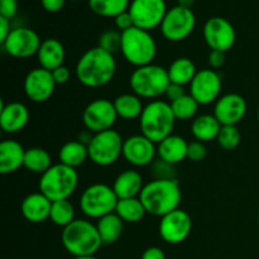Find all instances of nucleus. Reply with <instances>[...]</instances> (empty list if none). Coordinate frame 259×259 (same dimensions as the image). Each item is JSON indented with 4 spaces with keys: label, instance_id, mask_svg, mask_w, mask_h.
I'll use <instances>...</instances> for the list:
<instances>
[{
    "label": "nucleus",
    "instance_id": "24",
    "mask_svg": "<svg viewBox=\"0 0 259 259\" xmlns=\"http://www.w3.org/2000/svg\"><path fill=\"white\" fill-rule=\"evenodd\" d=\"M66 58V50L62 43L56 38H48L40 43L37 53L39 67L53 71L63 65Z\"/></svg>",
    "mask_w": 259,
    "mask_h": 259
},
{
    "label": "nucleus",
    "instance_id": "19",
    "mask_svg": "<svg viewBox=\"0 0 259 259\" xmlns=\"http://www.w3.org/2000/svg\"><path fill=\"white\" fill-rule=\"evenodd\" d=\"M248 105L239 94H225L220 96L214 106V115L222 125H237L245 116Z\"/></svg>",
    "mask_w": 259,
    "mask_h": 259
},
{
    "label": "nucleus",
    "instance_id": "20",
    "mask_svg": "<svg viewBox=\"0 0 259 259\" xmlns=\"http://www.w3.org/2000/svg\"><path fill=\"white\" fill-rule=\"evenodd\" d=\"M29 121V110L23 103L13 101L2 104L0 109V126L8 134L19 133Z\"/></svg>",
    "mask_w": 259,
    "mask_h": 259
},
{
    "label": "nucleus",
    "instance_id": "12",
    "mask_svg": "<svg viewBox=\"0 0 259 259\" xmlns=\"http://www.w3.org/2000/svg\"><path fill=\"white\" fill-rule=\"evenodd\" d=\"M118 118L114 103L108 99H96L91 101L82 113L83 125L94 134L113 129Z\"/></svg>",
    "mask_w": 259,
    "mask_h": 259
},
{
    "label": "nucleus",
    "instance_id": "1",
    "mask_svg": "<svg viewBox=\"0 0 259 259\" xmlns=\"http://www.w3.org/2000/svg\"><path fill=\"white\" fill-rule=\"evenodd\" d=\"M75 72L81 85L91 89L103 88L108 85L115 76V57L96 46L86 51L78 58Z\"/></svg>",
    "mask_w": 259,
    "mask_h": 259
},
{
    "label": "nucleus",
    "instance_id": "41",
    "mask_svg": "<svg viewBox=\"0 0 259 259\" xmlns=\"http://www.w3.org/2000/svg\"><path fill=\"white\" fill-rule=\"evenodd\" d=\"M51 72H52L53 78H55V81L57 85H63V83L68 82V80H70V77H71L70 70H68V67H66L65 65L60 66V67H57L56 70L51 71Z\"/></svg>",
    "mask_w": 259,
    "mask_h": 259
},
{
    "label": "nucleus",
    "instance_id": "4",
    "mask_svg": "<svg viewBox=\"0 0 259 259\" xmlns=\"http://www.w3.org/2000/svg\"><path fill=\"white\" fill-rule=\"evenodd\" d=\"M176 118L171 104L162 100H152L144 106L139 118L141 134L151 139L153 143H161L174 132Z\"/></svg>",
    "mask_w": 259,
    "mask_h": 259
},
{
    "label": "nucleus",
    "instance_id": "30",
    "mask_svg": "<svg viewBox=\"0 0 259 259\" xmlns=\"http://www.w3.org/2000/svg\"><path fill=\"white\" fill-rule=\"evenodd\" d=\"M113 103L119 118L126 119V120L139 119L144 109L142 99L134 93L121 94L118 98H115Z\"/></svg>",
    "mask_w": 259,
    "mask_h": 259
},
{
    "label": "nucleus",
    "instance_id": "27",
    "mask_svg": "<svg viewBox=\"0 0 259 259\" xmlns=\"http://www.w3.org/2000/svg\"><path fill=\"white\" fill-rule=\"evenodd\" d=\"M60 163L77 168L89 158L88 144L81 141H70L63 144L58 152Z\"/></svg>",
    "mask_w": 259,
    "mask_h": 259
},
{
    "label": "nucleus",
    "instance_id": "7",
    "mask_svg": "<svg viewBox=\"0 0 259 259\" xmlns=\"http://www.w3.org/2000/svg\"><path fill=\"white\" fill-rule=\"evenodd\" d=\"M77 185L78 175L76 168L57 163L40 175L39 192L46 195L52 202L68 200V197L76 191Z\"/></svg>",
    "mask_w": 259,
    "mask_h": 259
},
{
    "label": "nucleus",
    "instance_id": "33",
    "mask_svg": "<svg viewBox=\"0 0 259 259\" xmlns=\"http://www.w3.org/2000/svg\"><path fill=\"white\" fill-rule=\"evenodd\" d=\"M129 5L131 0H89L91 12L105 18H116L119 14L126 12Z\"/></svg>",
    "mask_w": 259,
    "mask_h": 259
},
{
    "label": "nucleus",
    "instance_id": "22",
    "mask_svg": "<svg viewBox=\"0 0 259 259\" xmlns=\"http://www.w3.org/2000/svg\"><path fill=\"white\" fill-rule=\"evenodd\" d=\"M25 149L14 139H5L0 143V172L9 175L24 166Z\"/></svg>",
    "mask_w": 259,
    "mask_h": 259
},
{
    "label": "nucleus",
    "instance_id": "44",
    "mask_svg": "<svg viewBox=\"0 0 259 259\" xmlns=\"http://www.w3.org/2000/svg\"><path fill=\"white\" fill-rule=\"evenodd\" d=\"M66 0H40L43 9L48 13H57L65 7Z\"/></svg>",
    "mask_w": 259,
    "mask_h": 259
},
{
    "label": "nucleus",
    "instance_id": "26",
    "mask_svg": "<svg viewBox=\"0 0 259 259\" xmlns=\"http://www.w3.org/2000/svg\"><path fill=\"white\" fill-rule=\"evenodd\" d=\"M222 126L214 114H202L192 120L191 133L196 141L205 143L217 139Z\"/></svg>",
    "mask_w": 259,
    "mask_h": 259
},
{
    "label": "nucleus",
    "instance_id": "32",
    "mask_svg": "<svg viewBox=\"0 0 259 259\" xmlns=\"http://www.w3.org/2000/svg\"><path fill=\"white\" fill-rule=\"evenodd\" d=\"M115 214L123 220L124 223H139L147 211L144 209L139 197H132V199H120L116 204Z\"/></svg>",
    "mask_w": 259,
    "mask_h": 259
},
{
    "label": "nucleus",
    "instance_id": "28",
    "mask_svg": "<svg viewBox=\"0 0 259 259\" xmlns=\"http://www.w3.org/2000/svg\"><path fill=\"white\" fill-rule=\"evenodd\" d=\"M96 228H98L103 244H114L120 239L121 234H123L124 222L115 212H111V214L100 218L96 223Z\"/></svg>",
    "mask_w": 259,
    "mask_h": 259
},
{
    "label": "nucleus",
    "instance_id": "11",
    "mask_svg": "<svg viewBox=\"0 0 259 259\" xmlns=\"http://www.w3.org/2000/svg\"><path fill=\"white\" fill-rule=\"evenodd\" d=\"M167 10L164 0H132L128 12L134 27L151 32L154 28L161 27Z\"/></svg>",
    "mask_w": 259,
    "mask_h": 259
},
{
    "label": "nucleus",
    "instance_id": "21",
    "mask_svg": "<svg viewBox=\"0 0 259 259\" xmlns=\"http://www.w3.org/2000/svg\"><path fill=\"white\" fill-rule=\"evenodd\" d=\"M52 201L42 192H34L25 197L20 205V211L25 220L34 224L46 222L50 219Z\"/></svg>",
    "mask_w": 259,
    "mask_h": 259
},
{
    "label": "nucleus",
    "instance_id": "29",
    "mask_svg": "<svg viewBox=\"0 0 259 259\" xmlns=\"http://www.w3.org/2000/svg\"><path fill=\"white\" fill-rule=\"evenodd\" d=\"M167 72H168L169 81L172 83L185 86L192 82L194 77L196 76L197 70L192 60L187 57H180L176 58L169 65V67L167 68Z\"/></svg>",
    "mask_w": 259,
    "mask_h": 259
},
{
    "label": "nucleus",
    "instance_id": "50",
    "mask_svg": "<svg viewBox=\"0 0 259 259\" xmlns=\"http://www.w3.org/2000/svg\"><path fill=\"white\" fill-rule=\"evenodd\" d=\"M71 2H78V0H71Z\"/></svg>",
    "mask_w": 259,
    "mask_h": 259
},
{
    "label": "nucleus",
    "instance_id": "8",
    "mask_svg": "<svg viewBox=\"0 0 259 259\" xmlns=\"http://www.w3.org/2000/svg\"><path fill=\"white\" fill-rule=\"evenodd\" d=\"M119 199L111 186L106 184H94L83 190L80 197V209L91 219H100L115 212Z\"/></svg>",
    "mask_w": 259,
    "mask_h": 259
},
{
    "label": "nucleus",
    "instance_id": "39",
    "mask_svg": "<svg viewBox=\"0 0 259 259\" xmlns=\"http://www.w3.org/2000/svg\"><path fill=\"white\" fill-rule=\"evenodd\" d=\"M18 13V0H0V17L13 19Z\"/></svg>",
    "mask_w": 259,
    "mask_h": 259
},
{
    "label": "nucleus",
    "instance_id": "42",
    "mask_svg": "<svg viewBox=\"0 0 259 259\" xmlns=\"http://www.w3.org/2000/svg\"><path fill=\"white\" fill-rule=\"evenodd\" d=\"M185 89L184 86L181 85H177V83H169V86L167 88L166 90V94H164V96H166L167 99L169 100V103H172V101H176L177 99L182 98V96L185 95Z\"/></svg>",
    "mask_w": 259,
    "mask_h": 259
},
{
    "label": "nucleus",
    "instance_id": "45",
    "mask_svg": "<svg viewBox=\"0 0 259 259\" xmlns=\"http://www.w3.org/2000/svg\"><path fill=\"white\" fill-rule=\"evenodd\" d=\"M141 259H166V254L159 247H149L142 253Z\"/></svg>",
    "mask_w": 259,
    "mask_h": 259
},
{
    "label": "nucleus",
    "instance_id": "52",
    "mask_svg": "<svg viewBox=\"0 0 259 259\" xmlns=\"http://www.w3.org/2000/svg\"><path fill=\"white\" fill-rule=\"evenodd\" d=\"M131 2H132V0H131Z\"/></svg>",
    "mask_w": 259,
    "mask_h": 259
},
{
    "label": "nucleus",
    "instance_id": "35",
    "mask_svg": "<svg viewBox=\"0 0 259 259\" xmlns=\"http://www.w3.org/2000/svg\"><path fill=\"white\" fill-rule=\"evenodd\" d=\"M169 104H171L172 111H174L176 120H189V119L192 118L195 119L200 106V104L190 94H185L182 98L177 99L176 101H172Z\"/></svg>",
    "mask_w": 259,
    "mask_h": 259
},
{
    "label": "nucleus",
    "instance_id": "6",
    "mask_svg": "<svg viewBox=\"0 0 259 259\" xmlns=\"http://www.w3.org/2000/svg\"><path fill=\"white\" fill-rule=\"evenodd\" d=\"M169 83L171 81L167 68L156 63L136 68L129 78V85L136 95L141 99H152V100H156L159 96L164 95Z\"/></svg>",
    "mask_w": 259,
    "mask_h": 259
},
{
    "label": "nucleus",
    "instance_id": "15",
    "mask_svg": "<svg viewBox=\"0 0 259 259\" xmlns=\"http://www.w3.org/2000/svg\"><path fill=\"white\" fill-rule=\"evenodd\" d=\"M222 91V77L212 68L197 71L196 76L190 83V95L200 105H210L217 103Z\"/></svg>",
    "mask_w": 259,
    "mask_h": 259
},
{
    "label": "nucleus",
    "instance_id": "38",
    "mask_svg": "<svg viewBox=\"0 0 259 259\" xmlns=\"http://www.w3.org/2000/svg\"><path fill=\"white\" fill-rule=\"evenodd\" d=\"M207 151L206 147L202 142L195 141L189 143V148H187V158L192 162H200L205 159Z\"/></svg>",
    "mask_w": 259,
    "mask_h": 259
},
{
    "label": "nucleus",
    "instance_id": "17",
    "mask_svg": "<svg viewBox=\"0 0 259 259\" xmlns=\"http://www.w3.org/2000/svg\"><path fill=\"white\" fill-rule=\"evenodd\" d=\"M55 78L51 71L37 67L30 70L24 78L25 96L33 103H45L50 100L56 90Z\"/></svg>",
    "mask_w": 259,
    "mask_h": 259
},
{
    "label": "nucleus",
    "instance_id": "31",
    "mask_svg": "<svg viewBox=\"0 0 259 259\" xmlns=\"http://www.w3.org/2000/svg\"><path fill=\"white\" fill-rule=\"evenodd\" d=\"M52 158L48 151L40 147H32V148L25 149L24 166L28 171L33 174L43 175L46 171L52 167Z\"/></svg>",
    "mask_w": 259,
    "mask_h": 259
},
{
    "label": "nucleus",
    "instance_id": "48",
    "mask_svg": "<svg viewBox=\"0 0 259 259\" xmlns=\"http://www.w3.org/2000/svg\"><path fill=\"white\" fill-rule=\"evenodd\" d=\"M72 259H98L95 255H83V257H73Z\"/></svg>",
    "mask_w": 259,
    "mask_h": 259
},
{
    "label": "nucleus",
    "instance_id": "2",
    "mask_svg": "<svg viewBox=\"0 0 259 259\" xmlns=\"http://www.w3.org/2000/svg\"><path fill=\"white\" fill-rule=\"evenodd\" d=\"M181 196V187L176 179H156L144 185L139 199L147 214L162 218L180 209Z\"/></svg>",
    "mask_w": 259,
    "mask_h": 259
},
{
    "label": "nucleus",
    "instance_id": "3",
    "mask_svg": "<svg viewBox=\"0 0 259 259\" xmlns=\"http://www.w3.org/2000/svg\"><path fill=\"white\" fill-rule=\"evenodd\" d=\"M61 240L63 248L73 257L95 255L103 245L96 224L86 219H75L63 228Z\"/></svg>",
    "mask_w": 259,
    "mask_h": 259
},
{
    "label": "nucleus",
    "instance_id": "9",
    "mask_svg": "<svg viewBox=\"0 0 259 259\" xmlns=\"http://www.w3.org/2000/svg\"><path fill=\"white\" fill-rule=\"evenodd\" d=\"M124 139L114 129L96 133L89 142V158L100 167H108L115 163L123 156Z\"/></svg>",
    "mask_w": 259,
    "mask_h": 259
},
{
    "label": "nucleus",
    "instance_id": "43",
    "mask_svg": "<svg viewBox=\"0 0 259 259\" xmlns=\"http://www.w3.org/2000/svg\"><path fill=\"white\" fill-rule=\"evenodd\" d=\"M225 63V52H220V51H210L209 53V65L210 67L218 70V68L223 67Z\"/></svg>",
    "mask_w": 259,
    "mask_h": 259
},
{
    "label": "nucleus",
    "instance_id": "14",
    "mask_svg": "<svg viewBox=\"0 0 259 259\" xmlns=\"http://www.w3.org/2000/svg\"><path fill=\"white\" fill-rule=\"evenodd\" d=\"M192 230V220L189 212L177 209L161 218L158 232L167 244H181Z\"/></svg>",
    "mask_w": 259,
    "mask_h": 259
},
{
    "label": "nucleus",
    "instance_id": "13",
    "mask_svg": "<svg viewBox=\"0 0 259 259\" xmlns=\"http://www.w3.org/2000/svg\"><path fill=\"white\" fill-rule=\"evenodd\" d=\"M40 38L33 29L27 27H18L12 29L3 48L9 56L14 58H29L37 56L40 47Z\"/></svg>",
    "mask_w": 259,
    "mask_h": 259
},
{
    "label": "nucleus",
    "instance_id": "51",
    "mask_svg": "<svg viewBox=\"0 0 259 259\" xmlns=\"http://www.w3.org/2000/svg\"><path fill=\"white\" fill-rule=\"evenodd\" d=\"M258 218H259V214H258Z\"/></svg>",
    "mask_w": 259,
    "mask_h": 259
},
{
    "label": "nucleus",
    "instance_id": "37",
    "mask_svg": "<svg viewBox=\"0 0 259 259\" xmlns=\"http://www.w3.org/2000/svg\"><path fill=\"white\" fill-rule=\"evenodd\" d=\"M99 47L106 52L115 55L121 51V32L119 30H105L99 37Z\"/></svg>",
    "mask_w": 259,
    "mask_h": 259
},
{
    "label": "nucleus",
    "instance_id": "49",
    "mask_svg": "<svg viewBox=\"0 0 259 259\" xmlns=\"http://www.w3.org/2000/svg\"><path fill=\"white\" fill-rule=\"evenodd\" d=\"M257 118H258V121H259V108H258V113H257Z\"/></svg>",
    "mask_w": 259,
    "mask_h": 259
},
{
    "label": "nucleus",
    "instance_id": "25",
    "mask_svg": "<svg viewBox=\"0 0 259 259\" xmlns=\"http://www.w3.org/2000/svg\"><path fill=\"white\" fill-rule=\"evenodd\" d=\"M144 184L142 175L134 169H126L118 175L113 185L118 199H132V197H139Z\"/></svg>",
    "mask_w": 259,
    "mask_h": 259
},
{
    "label": "nucleus",
    "instance_id": "18",
    "mask_svg": "<svg viewBox=\"0 0 259 259\" xmlns=\"http://www.w3.org/2000/svg\"><path fill=\"white\" fill-rule=\"evenodd\" d=\"M157 154L156 143L144 137L143 134L128 137L124 139L123 157L134 167H144L154 161Z\"/></svg>",
    "mask_w": 259,
    "mask_h": 259
},
{
    "label": "nucleus",
    "instance_id": "34",
    "mask_svg": "<svg viewBox=\"0 0 259 259\" xmlns=\"http://www.w3.org/2000/svg\"><path fill=\"white\" fill-rule=\"evenodd\" d=\"M75 215V206L70 200H58V201L52 202L50 219L57 227L66 228L67 225H70L76 219Z\"/></svg>",
    "mask_w": 259,
    "mask_h": 259
},
{
    "label": "nucleus",
    "instance_id": "46",
    "mask_svg": "<svg viewBox=\"0 0 259 259\" xmlns=\"http://www.w3.org/2000/svg\"><path fill=\"white\" fill-rule=\"evenodd\" d=\"M10 32H12L10 20L4 17H0V43H4V40L7 39Z\"/></svg>",
    "mask_w": 259,
    "mask_h": 259
},
{
    "label": "nucleus",
    "instance_id": "16",
    "mask_svg": "<svg viewBox=\"0 0 259 259\" xmlns=\"http://www.w3.org/2000/svg\"><path fill=\"white\" fill-rule=\"evenodd\" d=\"M204 39L211 51L227 52L237 40L234 27L223 17H212L204 25Z\"/></svg>",
    "mask_w": 259,
    "mask_h": 259
},
{
    "label": "nucleus",
    "instance_id": "5",
    "mask_svg": "<svg viewBox=\"0 0 259 259\" xmlns=\"http://www.w3.org/2000/svg\"><path fill=\"white\" fill-rule=\"evenodd\" d=\"M121 55L137 68L153 63L157 55V43L148 30L133 27L121 33Z\"/></svg>",
    "mask_w": 259,
    "mask_h": 259
},
{
    "label": "nucleus",
    "instance_id": "40",
    "mask_svg": "<svg viewBox=\"0 0 259 259\" xmlns=\"http://www.w3.org/2000/svg\"><path fill=\"white\" fill-rule=\"evenodd\" d=\"M114 20H115V27L118 28L119 32L121 33L134 27L133 19H132V15L128 10L121 13V14H119L116 18H114Z\"/></svg>",
    "mask_w": 259,
    "mask_h": 259
},
{
    "label": "nucleus",
    "instance_id": "23",
    "mask_svg": "<svg viewBox=\"0 0 259 259\" xmlns=\"http://www.w3.org/2000/svg\"><path fill=\"white\" fill-rule=\"evenodd\" d=\"M187 148L189 143L184 137L171 134L161 143L157 144V154L161 161L175 166L187 158Z\"/></svg>",
    "mask_w": 259,
    "mask_h": 259
},
{
    "label": "nucleus",
    "instance_id": "47",
    "mask_svg": "<svg viewBox=\"0 0 259 259\" xmlns=\"http://www.w3.org/2000/svg\"><path fill=\"white\" fill-rule=\"evenodd\" d=\"M177 2H179V5H181V7L190 8V9H191V7L194 5L195 0H177Z\"/></svg>",
    "mask_w": 259,
    "mask_h": 259
},
{
    "label": "nucleus",
    "instance_id": "10",
    "mask_svg": "<svg viewBox=\"0 0 259 259\" xmlns=\"http://www.w3.org/2000/svg\"><path fill=\"white\" fill-rule=\"evenodd\" d=\"M196 27V17L190 8L176 7L167 10L163 22L161 24V32L169 42H181L186 39Z\"/></svg>",
    "mask_w": 259,
    "mask_h": 259
},
{
    "label": "nucleus",
    "instance_id": "36",
    "mask_svg": "<svg viewBox=\"0 0 259 259\" xmlns=\"http://www.w3.org/2000/svg\"><path fill=\"white\" fill-rule=\"evenodd\" d=\"M240 132L237 125H223L218 134V144L227 151L237 148L240 143Z\"/></svg>",
    "mask_w": 259,
    "mask_h": 259
}]
</instances>
